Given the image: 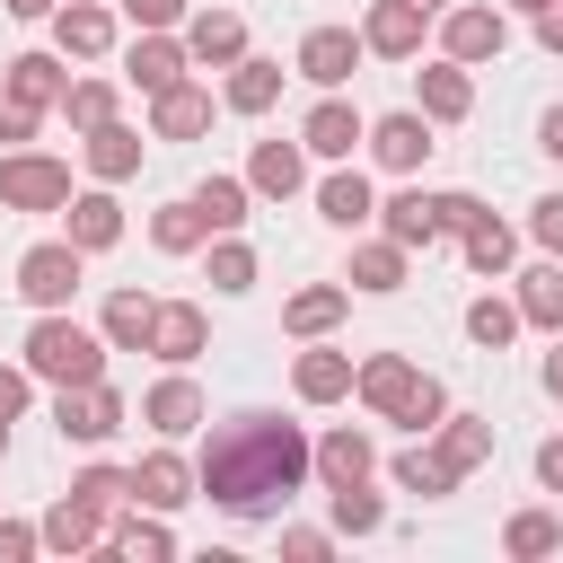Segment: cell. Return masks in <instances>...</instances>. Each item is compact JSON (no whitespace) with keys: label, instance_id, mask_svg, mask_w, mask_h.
<instances>
[{"label":"cell","instance_id":"cell-7","mask_svg":"<svg viewBox=\"0 0 563 563\" xmlns=\"http://www.w3.org/2000/svg\"><path fill=\"white\" fill-rule=\"evenodd\" d=\"M361 53H369V44H361L352 26H308V35H299V79H317V88H343Z\"/></svg>","mask_w":563,"mask_h":563},{"label":"cell","instance_id":"cell-27","mask_svg":"<svg viewBox=\"0 0 563 563\" xmlns=\"http://www.w3.org/2000/svg\"><path fill=\"white\" fill-rule=\"evenodd\" d=\"M9 97H26V106L44 114V106H62V97H70V79H62V62H53V53H18V62H9Z\"/></svg>","mask_w":563,"mask_h":563},{"label":"cell","instance_id":"cell-6","mask_svg":"<svg viewBox=\"0 0 563 563\" xmlns=\"http://www.w3.org/2000/svg\"><path fill=\"white\" fill-rule=\"evenodd\" d=\"M53 422H62V440H114L123 431V396L106 387V378H88V387H62V405H53Z\"/></svg>","mask_w":563,"mask_h":563},{"label":"cell","instance_id":"cell-34","mask_svg":"<svg viewBox=\"0 0 563 563\" xmlns=\"http://www.w3.org/2000/svg\"><path fill=\"white\" fill-rule=\"evenodd\" d=\"M457 238H466V264H475V273H510V255H519V238H510L493 211H475Z\"/></svg>","mask_w":563,"mask_h":563},{"label":"cell","instance_id":"cell-32","mask_svg":"<svg viewBox=\"0 0 563 563\" xmlns=\"http://www.w3.org/2000/svg\"><path fill=\"white\" fill-rule=\"evenodd\" d=\"M475 106V88H466V62H440V70H422V114L431 123H457Z\"/></svg>","mask_w":563,"mask_h":563},{"label":"cell","instance_id":"cell-49","mask_svg":"<svg viewBox=\"0 0 563 563\" xmlns=\"http://www.w3.org/2000/svg\"><path fill=\"white\" fill-rule=\"evenodd\" d=\"M282 554H290V563H325V528H290Z\"/></svg>","mask_w":563,"mask_h":563},{"label":"cell","instance_id":"cell-54","mask_svg":"<svg viewBox=\"0 0 563 563\" xmlns=\"http://www.w3.org/2000/svg\"><path fill=\"white\" fill-rule=\"evenodd\" d=\"M0 9H9V18H53L62 0H0Z\"/></svg>","mask_w":563,"mask_h":563},{"label":"cell","instance_id":"cell-14","mask_svg":"<svg viewBox=\"0 0 563 563\" xmlns=\"http://www.w3.org/2000/svg\"><path fill=\"white\" fill-rule=\"evenodd\" d=\"M97 528H106V501H88L79 484H70V493L44 510V545H53V554H79V545H97Z\"/></svg>","mask_w":563,"mask_h":563},{"label":"cell","instance_id":"cell-8","mask_svg":"<svg viewBox=\"0 0 563 563\" xmlns=\"http://www.w3.org/2000/svg\"><path fill=\"white\" fill-rule=\"evenodd\" d=\"M369 158L396 167V176H413V167L431 158V114H378V123H369Z\"/></svg>","mask_w":563,"mask_h":563},{"label":"cell","instance_id":"cell-29","mask_svg":"<svg viewBox=\"0 0 563 563\" xmlns=\"http://www.w3.org/2000/svg\"><path fill=\"white\" fill-rule=\"evenodd\" d=\"M88 167H97V185H123V176L141 167V132H123V123H97V132H88Z\"/></svg>","mask_w":563,"mask_h":563},{"label":"cell","instance_id":"cell-10","mask_svg":"<svg viewBox=\"0 0 563 563\" xmlns=\"http://www.w3.org/2000/svg\"><path fill=\"white\" fill-rule=\"evenodd\" d=\"M185 62H194V53H185V44L167 35V26H141V44H132V62H123V79L158 97V88H176V79H185Z\"/></svg>","mask_w":563,"mask_h":563},{"label":"cell","instance_id":"cell-1","mask_svg":"<svg viewBox=\"0 0 563 563\" xmlns=\"http://www.w3.org/2000/svg\"><path fill=\"white\" fill-rule=\"evenodd\" d=\"M308 466H317V449L299 440V422H282V413H229L220 431H211V449H202V493L220 501V510H238V519H264L273 501H290L299 484H308Z\"/></svg>","mask_w":563,"mask_h":563},{"label":"cell","instance_id":"cell-40","mask_svg":"<svg viewBox=\"0 0 563 563\" xmlns=\"http://www.w3.org/2000/svg\"><path fill=\"white\" fill-rule=\"evenodd\" d=\"M211 290H229V299H238V290H255V246L220 238V246H211Z\"/></svg>","mask_w":563,"mask_h":563},{"label":"cell","instance_id":"cell-4","mask_svg":"<svg viewBox=\"0 0 563 563\" xmlns=\"http://www.w3.org/2000/svg\"><path fill=\"white\" fill-rule=\"evenodd\" d=\"M0 211H70V167L44 150L0 158Z\"/></svg>","mask_w":563,"mask_h":563},{"label":"cell","instance_id":"cell-17","mask_svg":"<svg viewBox=\"0 0 563 563\" xmlns=\"http://www.w3.org/2000/svg\"><path fill=\"white\" fill-rule=\"evenodd\" d=\"M150 123H158V141H194V132H211V97L194 79H176V88L150 97Z\"/></svg>","mask_w":563,"mask_h":563},{"label":"cell","instance_id":"cell-2","mask_svg":"<svg viewBox=\"0 0 563 563\" xmlns=\"http://www.w3.org/2000/svg\"><path fill=\"white\" fill-rule=\"evenodd\" d=\"M106 334H88L79 317H62V308H44L35 325H26V369L35 378H53V387H88V378H106Z\"/></svg>","mask_w":563,"mask_h":563},{"label":"cell","instance_id":"cell-21","mask_svg":"<svg viewBox=\"0 0 563 563\" xmlns=\"http://www.w3.org/2000/svg\"><path fill=\"white\" fill-rule=\"evenodd\" d=\"M150 352L185 369V361L202 352V308H194V299H158V325H150Z\"/></svg>","mask_w":563,"mask_h":563},{"label":"cell","instance_id":"cell-15","mask_svg":"<svg viewBox=\"0 0 563 563\" xmlns=\"http://www.w3.org/2000/svg\"><path fill=\"white\" fill-rule=\"evenodd\" d=\"M361 44H369L378 62H405V53H422V9H405V0H378V9H369V26H361Z\"/></svg>","mask_w":563,"mask_h":563},{"label":"cell","instance_id":"cell-35","mask_svg":"<svg viewBox=\"0 0 563 563\" xmlns=\"http://www.w3.org/2000/svg\"><path fill=\"white\" fill-rule=\"evenodd\" d=\"M352 290H405V246H396V238L352 246Z\"/></svg>","mask_w":563,"mask_h":563},{"label":"cell","instance_id":"cell-48","mask_svg":"<svg viewBox=\"0 0 563 563\" xmlns=\"http://www.w3.org/2000/svg\"><path fill=\"white\" fill-rule=\"evenodd\" d=\"M123 18H132V26H176L185 0H123Z\"/></svg>","mask_w":563,"mask_h":563},{"label":"cell","instance_id":"cell-9","mask_svg":"<svg viewBox=\"0 0 563 563\" xmlns=\"http://www.w3.org/2000/svg\"><path fill=\"white\" fill-rule=\"evenodd\" d=\"M440 44H449V62H493L510 44V26H501V9H449L440 18Z\"/></svg>","mask_w":563,"mask_h":563},{"label":"cell","instance_id":"cell-37","mask_svg":"<svg viewBox=\"0 0 563 563\" xmlns=\"http://www.w3.org/2000/svg\"><path fill=\"white\" fill-rule=\"evenodd\" d=\"M440 457L466 475V466H484V457H493V431H484L475 413H449V422H440Z\"/></svg>","mask_w":563,"mask_h":563},{"label":"cell","instance_id":"cell-45","mask_svg":"<svg viewBox=\"0 0 563 563\" xmlns=\"http://www.w3.org/2000/svg\"><path fill=\"white\" fill-rule=\"evenodd\" d=\"M528 229H537V246H545V255H563V194H545V202L528 211Z\"/></svg>","mask_w":563,"mask_h":563},{"label":"cell","instance_id":"cell-58","mask_svg":"<svg viewBox=\"0 0 563 563\" xmlns=\"http://www.w3.org/2000/svg\"><path fill=\"white\" fill-rule=\"evenodd\" d=\"M0 449H9V413H0Z\"/></svg>","mask_w":563,"mask_h":563},{"label":"cell","instance_id":"cell-42","mask_svg":"<svg viewBox=\"0 0 563 563\" xmlns=\"http://www.w3.org/2000/svg\"><path fill=\"white\" fill-rule=\"evenodd\" d=\"M62 106H70V123H79V132H97V123H114V88H106V79H79V88H70Z\"/></svg>","mask_w":563,"mask_h":563},{"label":"cell","instance_id":"cell-11","mask_svg":"<svg viewBox=\"0 0 563 563\" xmlns=\"http://www.w3.org/2000/svg\"><path fill=\"white\" fill-rule=\"evenodd\" d=\"M246 185H255V194H273V202H290V194L308 185V141H255Z\"/></svg>","mask_w":563,"mask_h":563},{"label":"cell","instance_id":"cell-5","mask_svg":"<svg viewBox=\"0 0 563 563\" xmlns=\"http://www.w3.org/2000/svg\"><path fill=\"white\" fill-rule=\"evenodd\" d=\"M79 264H88V255H79L70 238H44V246H26V255H18V299H26V308H70V290H79Z\"/></svg>","mask_w":563,"mask_h":563},{"label":"cell","instance_id":"cell-19","mask_svg":"<svg viewBox=\"0 0 563 563\" xmlns=\"http://www.w3.org/2000/svg\"><path fill=\"white\" fill-rule=\"evenodd\" d=\"M317 211H325L334 229H361V220H378V194H369L361 167H334V176L317 185Z\"/></svg>","mask_w":563,"mask_h":563},{"label":"cell","instance_id":"cell-24","mask_svg":"<svg viewBox=\"0 0 563 563\" xmlns=\"http://www.w3.org/2000/svg\"><path fill=\"white\" fill-rule=\"evenodd\" d=\"M53 44H62V53H106V44H114V18H106L97 0H62V9H53Z\"/></svg>","mask_w":563,"mask_h":563},{"label":"cell","instance_id":"cell-31","mask_svg":"<svg viewBox=\"0 0 563 563\" xmlns=\"http://www.w3.org/2000/svg\"><path fill=\"white\" fill-rule=\"evenodd\" d=\"M150 238H158V255H194V246H211V220H202V202L185 194V202H167V211L150 220Z\"/></svg>","mask_w":563,"mask_h":563},{"label":"cell","instance_id":"cell-30","mask_svg":"<svg viewBox=\"0 0 563 563\" xmlns=\"http://www.w3.org/2000/svg\"><path fill=\"white\" fill-rule=\"evenodd\" d=\"M378 220H387V238H396L405 255L440 238V211H431V194H396V202H378Z\"/></svg>","mask_w":563,"mask_h":563},{"label":"cell","instance_id":"cell-47","mask_svg":"<svg viewBox=\"0 0 563 563\" xmlns=\"http://www.w3.org/2000/svg\"><path fill=\"white\" fill-rule=\"evenodd\" d=\"M26 132H35V106H26V97H9V88H0V141H26Z\"/></svg>","mask_w":563,"mask_h":563},{"label":"cell","instance_id":"cell-23","mask_svg":"<svg viewBox=\"0 0 563 563\" xmlns=\"http://www.w3.org/2000/svg\"><path fill=\"white\" fill-rule=\"evenodd\" d=\"M369 466H378V449H369L361 431H325V440H317V475H325V493L369 484Z\"/></svg>","mask_w":563,"mask_h":563},{"label":"cell","instance_id":"cell-57","mask_svg":"<svg viewBox=\"0 0 563 563\" xmlns=\"http://www.w3.org/2000/svg\"><path fill=\"white\" fill-rule=\"evenodd\" d=\"M510 9H528V18H537V9H545V0H510Z\"/></svg>","mask_w":563,"mask_h":563},{"label":"cell","instance_id":"cell-33","mask_svg":"<svg viewBox=\"0 0 563 563\" xmlns=\"http://www.w3.org/2000/svg\"><path fill=\"white\" fill-rule=\"evenodd\" d=\"M246 194H255L246 176H202V185H194V202H202V220H211V238H229V229L246 220Z\"/></svg>","mask_w":563,"mask_h":563},{"label":"cell","instance_id":"cell-38","mask_svg":"<svg viewBox=\"0 0 563 563\" xmlns=\"http://www.w3.org/2000/svg\"><path fill=\"white\" fill-rule=\"evenodd\" d=\"M396 484H405V493H422V501H440V493L457 484V466H449L440 449H431V457H422V449H405V457H396Z\"/></svg>","mask_w":563,"mask_h":563},{"label":"cell","instance_id":"cell-12","mask_svg":"<svg viewBox=\"0 0 563 563\" xmlns=\"http://www.w3.org/2000/svg\"><path fill=\"white\" fill-rule=\"evenodd\" d=\"M299 141L317 150V158H352L361 141H369V123L343 106V97H325V106H308V123H299Z\"/></svg>","mask_w":563,"mask_h":563},{"label":"cell","instance_id":"cell-28","mask_svg":"<svg viewBox=\"0 0 563 563\" xmlns=\"http://www.w3.org/2000/svg\"><path fill=\"white\" fill-rule=\"evenodd\" d=\"M273 97H282V62H255V53L229 62V114H264Z\"/></svg>","mask_w":563,"mask_h":563},{"label":"cell","instance_id":"cell-3","mask_svg":"<svg viewBox=\"0 0 563 563\" xmlns=\"http://www.w3.org/2000/svg\"><path fill=\"white\" fill-rule=\"evenodd\" d=\"M361 405H369V413H387V422L431 431V422H440V378H422L413 361L378 352V361H361Z\"/></svg>","mask_w":563,"mask_h":563},{"label":"cell","instance_id":"cell-16","mask_svg":"<svg viewBox=\"0 0 563 563\" xmlns=\"http://www.w3.org/2000/svg\"><path fill=\"white\" fill-rule=\"evenodd\" d=\"M185 53H194V62H220V70L246 62V18H238V9H202V18L185 26Z\"/></svg>","mask_w":563,"mask_h":563},{"label":"cell","instance_id":"cell-43","mask_svg":"<svg viewBox=\"0 0 563 563\" xmlns=\"http://www.w3.org/2000/svg\"><path fill=\"white\" fill-rule=\"evenodd\" d=\"M378 519H387V510H378V493H369V484H343V493H334V528H352V537H369Z\"/></svg>","mask_w":563,"mask_h":563},{"label":"cell","instance_id":"cell-20","mask_svg":"<svg viewBox=\"0 0 563 563\" xmlns=\"http://www.w3.org/2000/svg\"><path fill=\"white\" fill-rule=\"evenodd\" d=\"M123 238V202L97 185V194H70V246L79 255H97V246H114Z\"/></svg>","mask_w":563,"mask_h":563},{"label":"cell","instance_id":"cell-39","mask_svg":"<svg viewBox=\"0 0 563 563\" xmlns=\"http://www.w3.org/2000/svg\"><path fill=\"white\" fill-rule=\"evenodd\" d=\"M501 545H510V554H554V545H563V519H554V510H519V519L501 528Z\"/></svg>","mask_w":563,"mask_h":563},{"label":"cell","instance_id":"cell-41","mask_svg":"<svg viewBox=\"0 0 563 563\" xmlns=\"http://www.w3.org/2000/svg\"><path fill=\"white\" fill-rule=\"evenodd\" d=\"M466 334H475L484 352H501V343L519 334V308H510V299H475V308H466Z\"/></svg>","mask_w":563,"mask_h":563},{"label":"cell","instance_id":"cell-44","mask_svg":"<svg viewBox=\"0 0 563 563\" xmlns=\"http://www.w3.org/2000/svg\"><path fill=\"white\" fill-rule=\"evenodd\" d=\"M114 545H123V554H141V563H158V554H176V537H167L158 519H123V528H114Z\"/></svg>","mask_w":563,"mask_h":563},{"label":"cell","instance_id":"cell-22","mask_svg":"<svg viewBox=\"0 0 563 563\" xmlns=\"http://www.w3.org/2000/svg\"><path fill=\"white\" fill-rule=\"evenodd\" d=\"M141 422H150V431H167V440H176V431H194V422H202V387H194V378H158V387L141 396Z\"/></svg>","mask_w":563,"mask_h":563},{"label":"cell","instance_id":"cell-53","mask_svg":"<svg viewBox=\"0 0 563 563\" xmlns=\"http://www.w3.org/2000/svg\"><path fill=\"white\" fill-rule=\"evenodd\" d=\"M537 150H545V158H563V106H554V114L537 123Z\"/></svg>","mask_w":563,"mask_h":563},{"label":"cell","instance_id":"cell-50","mask_svg":"<svg viewBox=\"0 0 563 563\" xmlns=\"http://www.w3.org/2000/svg\"><path fill=\"white\" fill-rule=\"evenodd\" d=\"M26 378H35V369H0V413H9V422L26 413Z\"/></svg>","mask_w":563,"mask_h":563},{"label":"cell","instance_id":"cell-18","mask_svg":"<svg viewBox=\"0 0 563 563\" xmlns=\"http://www.w3.org/2000/svg\"><path fill=\"white\" fill-rule=\"evenodd\" d=\"M290 387H299L308 405H334V396L361 387V369H352V352H299V361H290Z\"/></svg>","mask_w":563,"mask_h":563},{"label":"cell","instance_id":"cell-51","mask_svg":"<svg viewBox=\"0 0 563 563\" xmlns=\"http://www.w3.org/2000/svg\"><path fill=\"white\" fill-rule=\"evenodd\" d=\"M537 484H545V493H563V440H545V449H537Z\"/></svg>","mask_w":563,"mask_h":563},{"label":"cell","instance_id":"cell-55","mask_svg":"<svg viewBox=\"0 0 563 563\" xmlns=\"http://www.w3.org/2000/svg\"><path fill=\"white\" fill-rule=\"evenodd\" d=\"M545 387H554V396H563V343H554V352H545Z\"/></svg>","mask_w":563,"mask_h":563},{"label":"cell","instance_id":"cell-25","mask_svg":"<svg viewBox=\"0 0 563 563\" xmlns=\"http://www.w3.org/2000/svg\"><path fill=\"white\" fill-rule=\"evenodd\" d=\"M343 308H352V290H334V282H317V290H290V308H282V325L317 343V334H334V325H343Z\"/></svg>","mask_w":563,"mask_h":563},{"label":"cell","instance_id":"cell-52","mask_svg":"<svg viewBox=\"0 0 563 563\" xmlns=\"http://www.w3.org/2000/svg\"><path fill=\"white\" fill-rule=\"evenodd\" d=\"M537 44H545V53H563V0H545V9H537Z\"/></svg>","mask_w":563,"mask_h":563},{"label":"cell","instance_id":"cell-56","mask_svg":"<svg viewBox=\"0 0 563 563\" xmlns=\"http://www.w3.org/2000/svg\"><path fill=\"white\" fill-rule=\"evenodd\" d=\"M405 9H422V18H440V9H449V0H405Z\"/></svg>","mask_w":563,"mask_h":563},{"label":"cell","instance_id":"cell-46","mask_svg":"<svg viewBox=\"0 0 563 563\" xmlns=\"http://www.w3.org/2000/svg\"><path fill=\"white\" fill-rule=\"evenodd\" d=\"M44 545V528H18V519H0V563H26Z\"/></svg>","mask_w":563,"mask_h":563},{"label":"cell","instance_id":"cell-26","mask_svg":"<svg viewBox=\"0 0 563 563\" xmlns=\"http://www.w3.org/2000/svg\"><path fill=\"white\" fill-rule=\"evenodd\" d=\"M150 325H158V299L150 290H114L106 299V343L114 352H150Z\"/></svg>","mask_w":563,"mask_h":563},{"label":"cell","instance_id":"cell-36","mask_svg":"<svg viewBox=\"0 0 563 563\" xmlns=\"http://www.w3.org/2000/svg\"><path fill=\"white\" fill-rule=\"evenodd\" d=\"M519 317L545 325V334H563V264H537V273L519 282Z\"/></svg>","mask_w":563,"mask_h":563},{"label":"cell","instance_id":"cell-13","mask_svg":"<svg viewBox=\"0 0 563 563\" xmlns=\"http://www.w3.org/2000/svg\"><path fill=\"white\" fill-rule=\"evenodd\" d=\"M194 484H202V475H194L176 449H150V457L132 466V493H141L150 510H176V501H194Z\"/></svg>","mask_w":563,"mask_h":563}]
</instances>
